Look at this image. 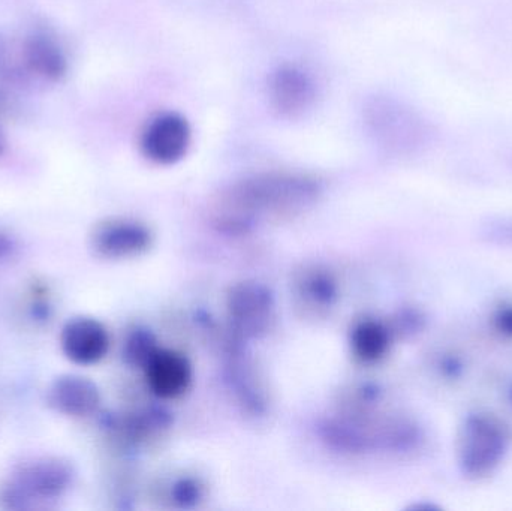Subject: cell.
<instances>
[{"instance_id":"cell-6","label":"cell","mask_w":512,"mask_h":511,"mask_svg":"<svg viewBox=\"0 0 512 511\" xmlns=\"http://www.w3.org/2000/svg\"><path fill=\"white\" fill-rule=\"evenodd\" d=\"M268 99L277 116L298 119L315 104V81L300 66L291 63L277 66L268 78Z\"/></svg>"},{"instance_id":"cell-8","label":"cell","mask_w":512,"mask_h":511,"mask_svg":"<svg viewBox=\"0 0 512 511\" xmlns=\"http://www.w3.org/2000/svg\"><path fill=\"white\" fill-rule=\"evenodd\" d=\"M60 348L66 359L75 365H96L110 350V335L101 321L75 317L60 332Z\"/></svg>"},{"instance_id":"cell-15","label":"cell","mask_w":512,"mask_h":511,"mask_svg":"<svg viewBox=\"0 0 512 511\" xmlns=\"http://www.w3.org/2000/svg\"><path fill=\"white\" fill-rule=\"evenodd\" d=\"M352 353L364 363L378 362L388 353L391 332L385 324L376 320H361L351 330Z\"/></svg>"},{"instance_id":"cell-4","label":"cell","mask_w":512,"mask_h":511,"mask_svg":"<svg viewBox=\"0 0 512 511\" xmlns=\"http://www.w3.org/2000/svg\"><path fill=\"white\" fill-rule=\"evenodd\" d=\"M192 129L182 114L167 111L153 117L141 132L140 149L153 164L173 165L188 155Z\"/></svg>"},{"instance_id":"cell-20","label":"cell","mask_w":512,"mask_h":511,"mask_svg":"<svg viewBox=\"0 0 512 511\" xmlns=\"http://www.w3.org/2000/svg\"><path fill=\"white\" fill-rule=\"evenodd\" d=\"M15 243L12 237L5 231L0 230V261L5 260L6 257L14 251Z\"/></svg>"},{"instance_id":"cell-17","label":"cell","mask_w":512,"mask_h":511,"mask_svg":"<svg viewBox=\"0 0 512 511\" xmlns=\"http://www.w3.org/2000/svg\"><path fill=\"white\" fill-rule=\"evenodd\" d=\"M161 347L152 330L135 327L123 342V360L131 368L144 369Z\"/></svg>"},{"instance_id":"cell-21","label":"cell","mask_w":512,"mask_h":511,"mask_svg":"<svg viewBox=\"0 0 512 511\" xmlns=\"http://www.w3.org/2000/svg\"><path fill=\"white\" fill-rule=\"evenodd\" d=\"M6 149H8V143H6L5 134H3L2 128H0V158L5 155Z\"/></svg>"},{"instance_id":"cell-13","label":"cell","mask_w":512,"mask_h":511,"mask_svg":"<svg viewBox=\"0 0 512 511\" xmlns=\"http://www.w3.org/2000/svg\"><path fill=\"white\" fill-rule=\"evenodd\" d=\"M150 390L161 399H174L189 389L194 377L191 362L185 354L161 350L144 368Z\"/></svg>"},{"instance_id":"cell-7","label":"cell","mask_w":512,"mask_h":511,"mask_svg":"<svg viewBox=\"0 0 512 511\" xmlns=\"http://www.w3.org/2000/svg\"><path fill=\"white\" fill-rule=\"evenodd\" d=\"M504 452V434L492 420L474 419L463 429L460 453L466 473L478 477L492 473Z\"/></svg>"},{"instance_id":"cell-18","label":"cell","mask_w":512,"mask_h":511,"mask_svg":"<svg viewBox=\"0 0 512 511\" xmlns=\"http://www.w3.org/2000/svg\"><path fill=\"white\" fill-rule=\"evenodd\" d=\"M27 81H29V75L24 71L20 54H15L8 36L0 33V83L8 86H23Z\"/></svg>"},{"instance_id":"cell-3","label":"cell","mask_w":512,"mask_h":511,"mask_svg":"<svg viewBox=\"0 0 512 511\" xmlns=\"http://www.w3.org/2000/svg\"><path fill=\"white\" fill-rule=\"evenodd\" d=\"M228 317L240 341L259 339L270 333L276 321V302L267 285L256 281L233 285L227 296Z\"/></svg>"},{"instance_id":"cell-12","label":"cell","mask_w":512,"mask_h":511,"mask_svg":"<svg viewBox=\"0 0 512 511\" xmlns=\"http://www.w3.org/2000/svg\"><path fill=\"white\" fill-rule=\"evenodd\" d=\"M292 291L301 308L312 314H324L339 300V282L327 267L307 264L295 273Z\"/></svg>"},{"instance_id":"cell-11","label":"cell","mask_w":512,"mask_h":511,"mask_svg":"<svg viewBox=\"0 0 512 511\" xmlns=\"http://www.w3.org/2000/svg\"><path fill=\"white\" fill-rule=\"evenodd\" d=\"M243 341L236 338L230 353H228L227 381L231 392L243 411L251 416L259 417L265 414L268 407L267 393L262 386L261 378L255 371V365L243 350Z\"/></svg>"},{"instance_id":"cell-1","label":"cell","mask_w":512,"mask_h":511,"mask_svg":"<svg viewBox=\"0 0 512 511\" xmlns=\"http://www.w3.org/2000/svg\"><path fill=\"white\" fill-rule=\"evenodd\" d=\"M321 194V182L309 174L286 171L255 174L222 191L213 201L210 218L222 233L245 236L268 222L301 215Z\"/></svg>"},{"instance_id":"cell-14","label":"cell","mask_w":512,"mask_h":511,"mask_svg":"<svg viewBox=\"0 0 512 511\" xmlns=\"http://www.w3.org/2000/svg\"><path fill=\"white\" fill-rule=\"evenodd\" d=\"M375 132L384 140H421L420 120L394 102L382 101L373 108Z\"/></svg>"},{"instance_id":"cell-16","label":"cell","mask_w":512,"mask_h":511,"mask_svg":"<svg viewBox=\"0 0 512 511\" xmlns=\"http://www.w3.org/2000/svg\"><path fill=\"white\" fill-rule=\"evenodd\" d=\"M173 425V414L161 407L147 408L123 420L122 431L132 443H143L167 432Z\"/></svg>"},{"instance_id":"cell-9","label":"cell","mask_w":512,"mask_h":511,"mask_svg":"<svg viewBox=\"0 0 512 511\" xmlns=\"http://www.w3.org/2000/svg\"><path fill=\"white\" fill-rule=\"evenodd\" d=\"M20 60L29 77L47 83H60L68 75L69 62L65 50L45 30H33L21 41Z\"/></svg>"},{"instance_id":"cell-19","label":"cell","mask_w":512,"mask_h":511,"mask_svg":"<svg viewBox=\"0 0 512 511\" xmlns=\"http://www.w3.org/2000/svg\"><path fill=\"white\" fill-rule=\"evenodd\" d=\"M171 498L180 509H194L203 501V485L191 477L177 480L171 488Z\"/></svg>"},{"instance_id":"cell-10","label":"cell","mask_w":512,"mask_h":511,"mask_svg":"<svg viewBox=\"0 0 512 511\" xmlns=\"http://www.w3.org/2000/svg\"><path fill=\"white\" fill-rule=\"evenodd\" d=\"M51 410L74 419L93 416L101 405V392L90 378L66 374L57 377L47 390Z\"/></svg>"},{"instance_id":"cell-5","label":"cell","mask_w":512,"mask_h":511,"mask_svg":"<svg viewBox=\"0 0 512 511\" xmlns=\"http://www.w3.org/2000/svg\"><path fill=\"white\" fill-rule=\"evenodd\" d=\"M153 245V233L143 222L110 218L99 222L90 234V248L104 260H129L146 254Z\"/></svg>"},{"instance_id":"cell-2","label":"cell","mask_w":512,"mask_h":511,"mask_svg":"<svg viewBox=\"0 0 512 511\" xmlns=\"http://www.w3.org/2000/svg\"><path fill=\"white\" fill-rule=\"evenodd\" d=\"M74 480V468L62 458L33 459L20 465L9 476L2 492L5 506L11 510L29 509L35 501L62 497Z\"/></svg>"}]
</instances>
